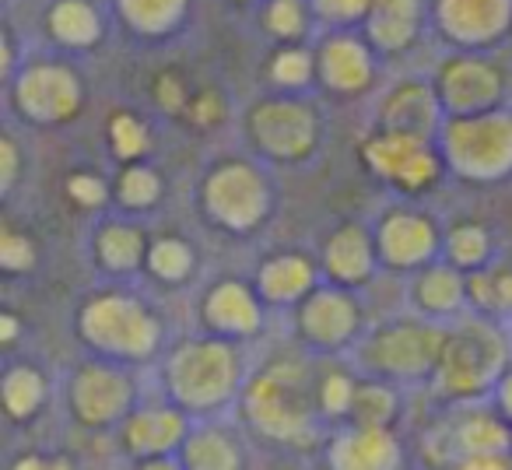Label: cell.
I'll use <instances>...</instances> for the list:
<instances>
[{
  "mask_svg": "<svg viewBox=\"0 0 512 470\" xmlns=\"http://www.w3.org/2000/svg\"><path fill=\"white\" fill-rule=\"evenodd\" d=\"M15 337H18L15 313H0V341H4V344H15Z\"/></svg>",
  "mask_w": 512,
  "mask_h": 470,
  "instance_id": "cell-49",
  "label": "cell"
},
{
  "mask_svg": "<svg viewBox=\"0 0 512 470\" xmlns=\"http://www.w3.org/2000/svg\"><path fill=\"white\" fill-rule=\"evenodd\" d=\"M442 260L460 274H477L488 264H495V239H491L488 225H481V221L449 225L446 239H442Z\"/></svg>",
  "mask_w": 512,
  "mask_h": 470,
  "instance_id": "cell-30",
  "label": "cell"
},
{
  "mask_svg": "<svg viewBox=\"0 0 512 470\" xmlns=\"http://www.w3.org/2000/svg\"><path fill=\"white\" fill-rule=\"evenodd\" d=\"M320 376L295 358H274L260 365L242 386V418L267 439L278 442H306L313 439L320 414L316 400Z\"/></svg>",
  "mask_w": 512,
  "mask_h": 470,
  "instance_id": "cell-1",
  "label": "cell"
},
{
  "mask_svg": "<svg viewBox=\"0 0 512 470\" xmlns=\"http://www.w3.org/2000/svg\"><path fill=\"white\" fill-rule=\"evenodd\" d=\"M46 397H50V383L39 365L18 362L0 379V400L11 421H32L46 407Z\"/></svg>",
  "mask_w": 512,
  "mask_h": 470,
  "instance_id": "cell-31",
  "label": "cell"
},
{
  "mask_svg": "<svg viewBox=\"0 0 512 470\" xmlns=\"http://www.w3.org/2000/svg\"><path fill=\"white\" fill-rule=\"evenodd\" d=\"M197 204L211 225L232 235H249L274 211V186L249 158H221L200 176Z\"/></svg>",
  "mask_w": 512,
  "mask_h": 470,
  "instance_id": "cell-7",
  "label": "cell"
},
{
  "mask_svg": "<svg viewBox=\"0 0 512 470\" xmlns=\"http://www.w3.org/2000/svg\"><path fill=\"white\" fill-rule=\"evenodd\" d=\"M467 313L484 320H512V264L495 260L484 271L467 274Z\"/></svg>",
  "mask_w": 512,
  "mask_h": 470,
  "instance_id": "cell-29",
  "label": "cell"
},
{
  "mask_svg": "<svg viewBox=\"0 0 512 470\" xmlns=\"http://www.w3.org/2000/svg\"><path fill=\"white\" fill-rule=\"evenodd\" d=\"M232 4H246V8H264L267 0H232Z\"/></svg>",
  "mask_w": 512,
  "mask_h": 470,
  "instance_id": "cell-50",
  "label": "cell"
},
{
  "mask_svg": "<svg viewBox=\"0 0 512 470\" xmlns=\"http://www.w3.org/2000/svg\"><path fill=\"white\" fill-rule=\"evenodd\" d=\"M22 151H18V141L11 134L0 137V193H11L22 176Z\"/></svg>",
  "mask_w": 512,
  "mask_h": 470,
  "instance_id": "cell-44",
  "label": "cell"
},
{
  "mask_svg": "<svg viewBox=\"0 0 512 470\" xmlns=\"http://www.w3.org/2000/svg\"><path fill=\"white\" fill-rule=\"evenodd\" d=\"M446 123V113L439 106L432 81L404 78L383 95L376 113V130H390V134H411L435 141Z\"/></svg>",
  "mask_w": 512,
  "mask_h": 470,
  "instance_id": "cell-18",
  "label": "cell"
},
{
  "mask_svg": "<svg viewBox=\"0 0 512 470\" xmlns=\"http://www.w3.org/2000/svg\"><path fill=\"white\" fill-rule=\"evenodd\" d=\"M442 344H446V323L425 320L418 313H400L365 330L358 341L355 358L365 376L383 383H432L439 369Z\"/></svg>",
  "mask_w": 512,
  "mask_h": 470,
  "instance_id": "cell-5",
  "label": "cell"
},
{
  "mask_svg": "<svg viewBox=\"0 0 512 470\" xmlns=\"http://www.w3.org/2000/svg\"><path fill=\"white\" fill-rule=\"evenodd\" d=\"M369 8L372 0H309L313 22L327 25L330 32H358Z\"/></svg>",
  "mask_w": 512,
  "mask_h": 470,
  "instance_id": "cell-39",
  "label": "cell"
},
{
  "mask_svg": "<svg viewBox=\"0 0 512 470\" xmlns=\"http://www.w3.org/2000/svg\"><path fill=\"white\" fill-rule=\"evenodd\" d=\"M267 81L274 85V92L302 95L316 81V50H309L306 43L274 46L267 60Z\"/></svg>",
  "mask_w": 512,
  "mask_h": 470,
  "instance_id": "cell-34",
  "label": "cell"
},
{
  "mask_svg": "<svg viewBox=\"0 0 512 470\" xmlns=\"http://www.w3.org/2000/svg\"><path fill=\"white\" fill-rule=\"evenodd\" d=\"M491 397H495V404H491V407H495V411L512 425V365L505 369V376L498 379V386H495V393H491Z\"/></svg>",
  "mask_w": 512,
  "mask_h": 470,
  "instance_id": "cell-47",
  "label": "cell"
},
{
  "mask_svg": "<svg viewBox=\"0 0 512 470\" xmlns=\"http://www.w3.org/2000/svg\"><path fill=\"white\" fill-rule=\"evenodd\" d=\"M355 390L358 379L344 369H330L320 376V386H316V400H320V414L330 421H348L351 404H355Z\"/></svg>",
  "mask_w": 512,
  "mask_h": 470,
  "instance_id": "cell-38",
  "label": "cell"
},
{
  "mask_svg": "<svg viewBox=\"0 0 512 470\" xmlns=\"http://www.w3.org/2000/svg\"><path fill=\"white\" fill-rule=\"evenodd\" d=\"M442 113L449 116H477L502 109L505 99V71L484 53H453L439 64L432 78Z\"/></svg>",
  "mask_w": 512,
  "mask_h": 470,
  "instance_id": "cell-13",
  "label": "cell"
},
{
  "mask_svg": "<svg viewBox=\"0 0 512 470\" xmlns=\"http://www.w3.org/2000/svg\"><path fill=\"white\" fill-rule=\"evenodd\" d=\"M36 264H39L36 239L29 232H18L15 225H4V232H0V271L29 274Z\"/></svg>",
  "mask_w": 512,
  "mask_h": 470,
  "instance_id": "cell-40",
  "label": "cell"
},
{
  "mask_svg": "<svg viewBox=\"0 0 512 470\" xmlns=\"http://www.w3.org/2000/svg\"><path fill=\"white\" fill-rule=\"evenodd\" d=\"M148 235L127 218H106L92 235V257L109 278H130L148 267Z\"/></svg>",
  "mask_w": 512,
  "mask_h": 470,
  "instance_id": "cell-25",
  "label": "cell"
},
{
  "mask_svg": "<svg viewBox=\"0 0 512 470\" xmlns=\"http://www.w3.org/2000/svg\"><path fill=\"white\" fill-rule=\"evenodd\" d=\"M376 267H379L376 235L362 221H341L327 235V243H323L320 253V274L327 278V285L355 292V288H362L376 274Z\"/></svg>",
  "mask_w": 512,
  "mask_h": 470,
  "instance_id": "cell-20",
  "label": "cell"
},
{
  "mask_svg": "<svg viewBox=\"0 0 512 470\" xmlns=\"http://www.w3.org/2000/svg\"><path fill=\"white\" fill-rule=\"evenodd\" d=\"M256 295L264 299V306H295L299 309L309 295L320 288V267L306 257V253H271L253 274Z\"/></svg>",
  "mask_w": 512,
  "mask_h": 470,
  "instance_id": "cell-23",
  "label": "cell"
},
{
  "mask_svg": "<svg viewBox=\"0 0 512 470\" xmlns=\"http://www.w3.org/2000/svg\"><path fill=\"white\" fill-rule=\"evenodd\" d=\"M509 365L505 323L463 313L460 320L446 323V344L432 376V390L453 404H474L484 393H495Z\"/></svg>",
  "mask_w": 512,
  "mask_h": 470,
  "instance_id": "cell-2",
  "label": "cell"
},
{
  "mask_svg": "<svg viewBox=\"0 0 512 470\" xmlns=\"http://www.w3.org/2000/svg\"><path fill=\"white\" fill-rule=\"evenodd\" d=\"M316 81L341 99L369 92L376 81V50L362 32H327L316 43Z\"/></svg>",
  "mask_w": 512,
  "mask_h": 470,
  "instance_id": "cell-17",
  "label": "cell"
},
{
  "mask_svg": "<svg viewBox=\"0 0 512 470\" xmlns=\"http://www.w3.org/2000/svg\"><path fill=\"white\" fill-rule=\"evenodd\" d=\"M432 29L456 53H488L512 36V0H432Z\"/></svg>",
  "mask_w": 512,
  "mask_h": 470,
  "instance_id": "cell-15",
  "label": "cell"
},
{
  "mask_svg": "<svg viewBox=\"0 0 512 470\" xmlns=\"http://www.w3.org/2000/svg\"><path fill=\"white\" fill-rule=\"evenodd\" d=\"M330 470H404V446L383 428L341 425L327 449Z\"/></svg>",
  "mask_w": 512,
  "mask_h": 470,
  "instance_id": "cell-22",
  "label": "cell"
},
{
  "mask_svg": "<svg viewBox=\"0 0 512 470\" xmlns=\"http://www.w3.org/2000/svg\"><path fill=\"white\" fill-rule=\"evenodd\" d=\"M165 193V183L148 162H134V165H123L113 179V204L127 214H144V211H155L158 200Z\"/></svg>",
  "mask_w": 512,
  "mask_h": 470,
  "instance_id": "cell-33",
  "label": "cell"
},
{
  "mask_svg": "<svg viewBox=\"0 0 512 470\" xmlns=\"http://www.w3.org/2000/svg\"><path fill=\"white\" fill-rule=\"evenodd\" d=\"M176 456L183 470H246L239 439L221 425H197Z\"/></svg>",
  "mask_w": 512,
  "mask_h": 470,
  "instance_id": "cell-28",
  "label": "cell"
},
{
  "mask_svg": "<svg viewBox=\"0 0 512 470\" xmlns=\"http://www.w3.org/2000/svg\"><path fill=\"white\" fill-rule=\"evenodd\" d=\"M11 470H78L71 456H39V453H25L11 463Z\"/></svg>",
  "mask_w": 512,
  "mask_h": 470,
  "instance_id": "cell-46",
  "label": "cell"
},
{
  "mask_svg": "<svg viewBox=\"0 0 512 470\" xmlns=\"http://www.w3.org/2000/svg\"><path fill=\"white\" fill-rule=\"evenodd\" d=\"M106 137H109V151L120 158V165H134L144 162V155L151 151V127L130 109L109 116L106 123Z\"/></svg>",
  "mask_w": 512,
  "mask_h": 470,
  "instance_id": "cell-37",
  "label": "cell"
},
{
  "mask_svg": "<svg viewBox=\"0 0 512 470\" xmlns=\"http://www.w3.org/2000/svg\"><path fill=\"white\" fill-rule=\"evenodd\" d=\"M309 25H313L309 0H267L264 8H260V29L278 46L306 43Z\"/></svg>",
  "mask_w": 512,
  "mask_h": 470,
  "instance_id": "cell-36",
  "label": "cell"
},
{
  "mask_svg": "<svg viewBox=\"0 0 512 470\" xmlns=\"http://www.w3.org/2000/svg\"><path fill=\"white\" fill-rule=\"evenodd\" d=\"M400 411V393L393 383H383V379H358L355 390V404H351V414L344 425L355 428H383V432H393V421H397Z\"/></svg>",
  "mask_w": 512,
  "mask_h": 470,
  "instance_id": "cell-32",
  "label": "cell"
},
{
  "mask_svg": "<svg viewBox=\"0 0 512 470\" xmlns=\"http://www.w3.org/2000/svg\"><path fill=\"white\" fill-rule=\"evenodd\" d=\"M446 172L463 183L491 186L512 176V109L449 116L435 137Z\"/></svg>",
  "mask_w": 512,
  "mask_h": 470,
  "instance_id": "cell-6",
  "label": "cell"
},
{
  "mask_svg": "<svg viewBox=\"0 0 512 470\" xmlns=\"http://www.w3.org/2000/svg\"><path fill=\"white\" fill-rule=\"evenodd\" d=\"M358 155H362V165L379 183L404 193V197H421V193L435 190L442 183V176H449L439 144L428 141V137L372 130L362 141Z\"/></svg>",
  "mask_w": 512,
  "mask_h": 470,
  "instance_id": "cell-10",
  "label": "cell"
},
{
  "mask_svg": "<svg viewBox=\"0 0 512 470\" xmlns=\"http://www.w3.org/2000/svg\"><path fill=\"white\" fill-rule=\"evenodd\" d=\"M190 432L193 428H190V421H186V411H179L176 404L137 407L120 425L123 449H127L134 460H155V456L179 453Z\"/></svg>",
  "mask_w": 512,
  "mask_h": 470,
  "instance_id": "cell-21",
  "label": "cell"
},
{
  "mask_svg": "<svg viewBox=\"0 0 512 470\" xmlns=\"http://www.w3.org/2000/svg\"><path fill=\"white\" fill-rule=\"evenodd\" d=\"M46 32L67 53L92 50L106 36V15L95 8V0H53L46 11Z\"/></svg>",
  "mask_w": 512,
  "mask_h": 470,
  "instance_id": "cell-27",
  "label": "cell"
},
{
  "mask_svg": "<svg viewBox=\"0 0 512 470\" xmlns=\"http://www.w3.org/2000/svg\"><path fill=\"white\" fill-rule=\"evenodd\" d=\"M372 235H376L379 264L390 267V271L418 274L425 267H432L435 260H442V239H446V232L421 207H407V204L393 207V211H386L379 218Z\"/></svg>",
  "mask_w": 512,
  "mask_h": 470,
  "instance_id": "cell-14",
  "label": "cell"
},
{
  "mask_svg": "<svg viewBox=\"0 0 512 470\" xmlns=\"http://www.w3.org/2000/svg\"><path fill=\"white\" fill-rule=\"evenodd\" d=\"M295 330L299 341L316 355H337V351L358 348L365 337V316L355 302V292L337 285H320L299 309H295Z\"/></svg>",
  "mask_w": 512,
  "mask_h": 470,
  "instance_id": "cell-12",
  "label": "cell"
},
{
  "mask_svg": "<svg viewBox=\"0 0 512 470\" xmlns=\"http://www.w3.org/2000/svg\"><path fill=\"white\" fill-rule=\"evenodd\" d=\"M190 15V0H113V18L123 32L144 43L176 36Z\"/></svg>",
  "mask_w": 512,
  "mask_h": 470,
  "instance_id": "cell-26",
  "label": "cell"
},
{
  "mask_svg": "<svg viewBox=\"0 0 512 470\" xmlns=\"http://www.w3.org/2000/svg\"><path fill=\"white\" fill-rule=\"evenodd\" d=\"M453 470H512V453L502 456H470V460H460Z\"/></svg>",
  "mask_w": 512,
  "mask_h": 470,
  "instance_id": "cell-48",
  "label": "cell"
},
{
  "mask_svg": "<svg viewBox=\"0 0 512 470\" xmlns=\"http://www.w3.org/2000/svg\"><path fill=\"white\" fill-rule=\"evenodd\" d=\"M411 313L435 323H453L467 313V274L449 267L446 260H435L432 267L411 274Z\"/></svg>",
  "mask_w": 512,
  "mask_h": 470,
  "instance_id": "cell-24",
  "label": "cell"
},
{
  "mask_svg": "<svg viewBox=\"0 0 512 470\" xmlns=\"http://www.w3.org/2000/svg\"><path fill=\"white\" fill-rule=\"evenodd\" d=\"M144 271L162 285H186L197 271V250L186 243L183 235H158V239H151Z\"/></svg>",
  "mask_w": 512,
  "mask_h": 470,
  "instance_id": "cell-35",
  "label": "cell"
},
{
  "mask_svg": "<svg viewBox=\"0 0 512 470\" xmlns=\"http://www.w3.org/2000/svg\"><path fill=\"white\" fill-rule=\"evenodd\" d=\"M137 386L127 365L116 362H85L67 383V407L81 428H113L123 425L134 407Z\"/></svg>",
  "mask_w": 512,
  "mask_h": 470,
  "instance_id": "cell-11",
  "label": "cell"
},
{
  "mask_svg": "<svg viewBox=\"0 0 512 470\" xmlns=\"http://www.w3.org/2000/svg\"><path fill=\"white\" fill-rule=\"evenodd\" d=\"M428 22H432V0H372L362 36L376 50V57H400L421 43Z\"/></svg>",
  "mask_w": 512,
  "mask_h": 470,
  "instance_id": "cell-19",
  "label": "cell"
},
{
  "mask_svg": "<svg viewBox=\"0 0 512 470\" xmlns=\"http://www.w3.org/2000/svg\"><path fill=\"white\" fill-rule=\"evenodd\" d=\"M64 190L78 207L99 211V207H106L113 200V179L99 176V172H74V176H67Z\"/></svg>",
  "mask_w": 512,
  "mask_h": 470,
  "instance_id": "cell-41",
  "label": "cell"
},
{
  "mask_svg": "<svg viewBox=\"0 0 512 470\" xmlns=\"http://www.w3.org/2000/svg\"><path fill=\"white\" fill-rule=\"evenodd\" d=\"M151 92H155V102H158V109H162V113L183 116L197 88H193L179 71H162L155 78V88H151Z\"/></svg>",
  "mask_w": 512,
  "mask_h": 470,
  "instance_id": "cell-42",
  "label": "cell"
},
{
  "mask_svg": "<svg viewBox=\"0 0 512 470\" xmlns=\"http://www.w3.org/2000/svg\"><path fill=\"white\" fill-rule=\"evenodd\" d=\"M225 113H228V102L221 99L214 88H197L193 99H190V106H186V113L179 116V120H186L197 130H214L221 120H225Z\"/></svg>",
  "mask_w": 512,
  "mask_h": 470,
  "instance_id": "cell-43",
  "label": "cell"
},
{
  "mask_svg": "<svg viewBox=\"0 0 512 470\" xmlns=\"http://www.w3.org/2000/svg\"><path fill=\"white\" fill-rule=\"evenodd\" d=\"M239 344L221 337H190L179 341L165 358V393L186 414H214L246 386Z\"/></svg>",
  "mask_w": 512,
  "mask_h": 470,
  "instance_id": "cell-3",
  "label": "cell"
},
{
  "mask_svg": "<svg viewBox=\"0 0 512 470\" xmlns=\"http://www.w3.org/2000/svg\"><path fill=\"white\" fill-rule=\"evenodd\" d=\"M78 337L102 362L134 365L148 362L162 348V320L141 295L127 288H106L81 302Z\"/></svg>",
  "mask_w": 512,
  "mask_h": 470,
  "instance_id": "cell-4",
  "label": "cell"
},
{
  "mask_svg": "<svg viewBox=\"0 0 512 470\" xmlns=\"http://www.w3.org/2000/svg\"><path fill=\"white\" fill-rule=\"evenodd\" d=\"M200 320H204L207 334L221 337V341H253L264 330V299L256 295L249 281L221 278L200 295Z\"/></svg>",
  "mask_w": 512,
  "mask_h": 470,
  "instance_id": "cell-16",
  "label": "cell"
},
{
  "mask_svg": "<svg viewBox=\"0 0 512 470\" xmlns=\"http://www.w3.org/2000/svg\"><path fill=\"white\" fill-rule=\"evenodd\" d=\"M11 109L32 127H64L85 109V81L67 60H29L8 85Z\"/></svg>",
  "mask_w": 512,
  "mask_h": 470,
  "instance_id": "cell-9",
  "label": "cell"
},
{
  "mask_svg": "<svg viewBox=\"0 0 512 470\" xmlns=\"http://www.w3.org/2000/svg\"><path fill=\"white\" fill-rule=\"evenodd\" d=\"M246 141L267 162H306L323 141V116L306 95L271 92L246 109Z\"/></svg>",
  "mask_w": 512,
  "mask_h": 470,
  "instance_id": "cell-8",
  "label": "cell"
},
{
  "mask_svg": "<svg viewBox=\"0 0 512 470\" xmlns=\"http://www.w3.org/2000/svg\"><path fill=\"white\" fill-rule=\"evenodd\" d=\"M18 71H22V64H18L15 50V29L4 25V32H0V78H4V85H11L18 78Z\"/></svg>",
  "mask_w": 512,
  "mask_h": 470,
  "instance_id": "cell-45",
  "label": "cell"
}]
</instances>
